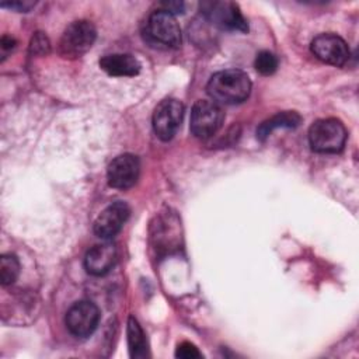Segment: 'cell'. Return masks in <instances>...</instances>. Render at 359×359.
<instances>
[{
  "label": "cell",
  "mask_w": 359,
  "mask_h": 359,
  "mask_svg": "<svg viewBox=\"0 0 359 359\" xmlns=\"http://www.w3.org/2000/svg\"><path fill=\"white\" fill-rule=\"evenodd\" d=\"M206 91L215 102L238 104L250 95L251 80L238 69L220 70L209 79Z\"/></svg>",
  "instance_id": "1"
},
{
  "label": "cell",
  "mask_w": 359,
  "mask_h": 359,
  "mask_svg": "<svg viewBox=\"0 0 359 359\" xmlns=\"http://www.w3.org/2000/svg\"><path fill=\"white\" fill-rule=\"evenodd\" d=\"M346 129L335 118L317 119L309 129L310 147L317 153H338L344 149Z\"/></svg>",
  "instance_id": "2"
},
{
  "label": "cell",
  "mask_w": 359,
  "mask_h": 359,
  "mask_svg": "<svg viewBox=\"0 0 359 359\" xmlns=\"http://www.w3.org/2000/svg\"><path fill=\"white\" fill-rule=\"evenodd\" d=\"M144 36L156 46L178 48L181 45V28L172 14L160 8L153 11L144 22Z\"/></svg>",
  "instance_id": "3"
},
{
  "label": "cell",
  "mask_w": 359,
  "mask_h": 359,
  "mask_svg": "<svg viewBox=\"0 0 359 359\" xmlns=\"http://www.w3.org/2000/svg\"><path fill=\"white\" fill-rule=\"evenodd\" d=\"M97 31L90 21L79 20L67 25L59 41V52L65 57H80L93 46Z\"/></svg>",
  "instance_id": "4"
},
{
  "label": "cell",
  "mask_w": 359,
  "mask_h": 359,
  "mask_svg": "<svg viewBox=\"0 0 359 359\" xmlns=\"http://www.w3.org/2000/svg\"><path fill=\"white\" fill-rule=\"evenodd\" d=\"M223 119L224 114L215 101L199 100L192 107L189 129L194 136L208 139L220 129Z\"/></svg>",
  "instance_id": "5"
},
{
  "label": "cell",
  "mask_w": 359,
  "mask_h": 359,
  "mask_svg": "<svg viewBox=\"0 0 359 359\" xmlns=\"http://www.w3.org/2000/svg\"><path fill=\"white\" fill-rule=\"evenodd\" d=\"M184 116V105L174 98L163 100L153 112V130L161 140H170L177 133Z\"/></svg>",
  "instance_id": "6"
},
{
  "label": "cell",
  "mask_w": 359,
  "mask_h": 359,
  "mask_svg": "<svg viewBox=\"0 0 359 359\" xmlns=\"http://www.w3.org/2000/svg\"><path fill=\"white\" fill-rule=\"evenodd\" d=\"M65 321L70 334L86 338L95 331L100 323V310L93 302L80 300L67 310Z\"/></svg>",
  "instance_id": "7"
},
{
  "label": "cell",
  "mask_w": 359,
  "mask_h": 359,
  "mask_svg": "<svg viewBox=\"0 0 359 359\" xmlns=\"http://www.w3.org/2000/svg\"><path fill=\"white\" fill-rule=\"evenodd\" d=\"M310 48L317 59L332 66H344L351 56L348 43L337 34H321L316 36Z\"/></svg>",
  "instance_id": "8"
},
{
  "label": "cell",
  "mask_w": 359,
  "mask_h": 359,
  "mask_svg": "<svg viewBox=\"0 0 359 359\" xmlns=\"http://www.w3.org/2000/svg\"><path fill=\"white\" fill-rule=\"evenodd\" d=\"M202 10L206 18L223 29H236L243 32L248 31L247 21L234 3L208 1L202 4Z\"/></svg>",
  "instance_id": "9"
},
{
  "label": "cell",
  "mask_w": 359,
  "mask_h": 359,
  "mask_svg": "<svg viewBox=\"0 0 359 359\" xmlns=\"http://www.w3.org/2000/svg\"><path fill=\"white\" fill-rule=\"evenodd\" d=\"M139 171L140 163L135 154H121L115 157L108 165V184L116 189H128L136 184Z\"/></svg>",
  "instance_id": "10"
},
{
  "label": "cell",
  "mask_w": 359,
  "mask_h": 359,
  "mask_svg": "<svg viewBox=\"0 0 359 359\" xmlns=\"http://www.w3.org/2000/svg\"><path fill=\"white\" fill-rule=\"evenodd\" d=\"M129 213H130V209L125 202L122 201L112 202L95 219L94 233L104 240L112 238L121 231L122 226L129 217Z\"/></svg>",
  "instance_id": "11"
},
{
  "label": "cell",
  "mask_w": 359,
  "mask_h": 359,
  "mask_svg": "<svg viewBox=\"0 0 359 359\" xmlns=\"http://www.w3.org/2000/svg\"><path fill=\"white\" fill-rule=\"evenodd\" d=\"M116 259V250L111 243L95 244L84 258V268L90 275L102 276L111 271Z\"/></svg>",
  "instance_id": "12"
},
{
  "label": "cell",
  "mask_w": 359,
  "mask_h": 359,
  "mask_svg": "<svg viewBox=\"0 0 359 359\" xmlns=\"http://www.w3.org/2000/svg\"><path fill=\"white\" fill-rule=\"evenodd\" d=\"M100 67L109 76L132 77L140 72V63L129 53L105 55L100 59Z\"/></svg>",
  "instance_id": "13"
},
{
  "label": "cell",
  "mask_w": 359,
  "mask_h": 359,
  "mask_svg": "<svg viewBox=\"0 0 359 359\" xmlns=\"http://www.w3.org/2000/svg\"><path fill=\"white\" fill-rule=\"evenodd\" d=\"M302 122V116L294 112V111H283L279 112L276 115H273L272 118L264 121L258 129H257V137L259 140H265L275 129L279 128H287V129H293L296 126H299Z\"/></svg>",
  "instance_id": "14"
},
{
  "label": "cell",
  "mask_w": 359,
  "mask_h": 359,
  "mask_svg": "<svg viewBox=\"0 0 359 359\" xmlns=\"http://www.w3.org/2000/svg\"><path fill=\"white\" fill-rule=\"evenodd\" d=\"M128 346L132 358L147 356L146 335L135 317H129L128 320Z\"/></svg>",
  "instance_id": "15"
},
{
  "label": "cell",
  "mask_w": 359,
  "mask_h": 359,
  "mask_svg": "<svg viewBox=\"0 0 359 359\" xmlns=\"http://www.w3.org/2000/svg\"><path fill=\"white\" fill-rule=\"evenodd\" d=\"M20 273V262L14 254H3L0 257V280L3 286L15 282Z\"/></svg>",
  "instance_id": "16"
},
{
  "label": "cell",
  "mask_w": 359,
  "mask_h": 359,
  "mask_svg": "<svg viewBox=\"0 0 359 359\" xmlns=\"http://www.w3.org/2000/svg\"><path fill=\"white\" fill-rule=\"evenodd\" d=\"M255 69L264 76H269L276 72L278 69V59L276 56L269 50H261L255 57Z\"/></svg>",
  "instance_id": "17"
},
{
  "label": "cell",
  "mask_w": 359,
  "mask_h": 359,
  "mask_svg": "<svg viewBox=\"0 0 359 359\" xmlns=\"http://www.w3.org/2000/svg\"><path fill=\"white\" fill-rule=\"evenodd\" d=\"M50 49V43L49 39L46 38V35L43 32H36L34 34L32 39H31V45H29V50L35 55H46Z\"/></svg>",
  "instance_id": "18"
},
{
  "label": "cell",
  "mask_w": 359,
  "mask_h": 359,
  "mask_svg": "<svg viewBox=\"0 0 359 359\" xmlns=\"http://www.w3.org/2000/svg\"><path fill=\"white\" fill-rule=\"evenodd\" d=\"M175 356L177 358H182V359H195V358H202V353L198 351V348L194 344H191V342H181L177 346Z\"/></svg>",
  "instance_id": "19"
},
{
  "label": "cell",
  "mask_w": 359,
  "mask_h": 359,
  "mask_svg": "<svg viewBox=\"0 0 359 359\" xmlns=\"http://www.w3.org/2000/svg\"><path fill=\"white\" fill-rule=\"evenodd\" d=\"M35 6V1H10V3H1V7H7L17 11H28Z\"/></svg>",
  "instance_id": "20"
},
{
  "label": "cell",
  "mask_w": 359,
  "mask_h": 359,
  "mask_svg": "<svg viewBox=\"0 0 359 359\" xmlns=\"http://www.w3.org/2000/svg\"><path fill=\"white\" fill-rule=\"evenodd\" d=\"M161 6L164 7L163 10L168 11L170 14L174 15V13H182V8H184V4L180 3V1H168V3H161Z\"/></svg>",
  "instance_id": "21"
},
{
  "label": "cell",
  "mask_w": 359,
  "mask_h": 359,
  "mask_svg": "<svg viewBox=\"0 0 359 359\" xmlns=\"http://www.w3.org/2000/svg\"><path fill=\"white\" fill-rule=\"evenodd\" d=\"M14 46H15V39H14V38L7 36V35H4V36L1 38V50H3V53L10 52Z\"/></svg>",
  "instance_id": "22"
}]
</instances>
